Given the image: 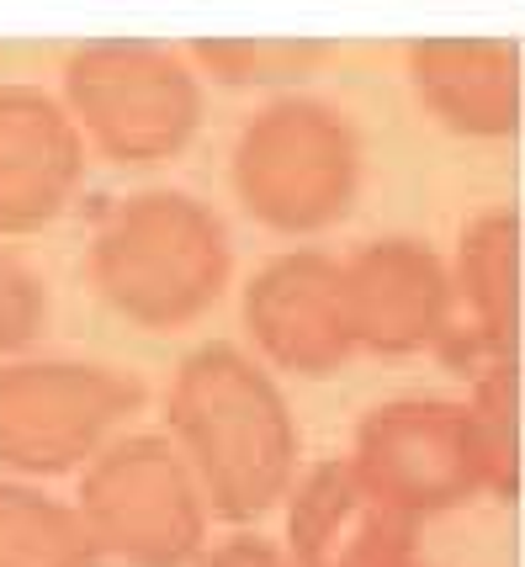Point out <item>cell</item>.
<instances>
[{"label": "cell", "mask_w": 525, "mask_h": 567, "mask_svg": "<svg viewBox=\"0 0 525 567\" xmlns=\"http://www.w3.org/2000/svg\"><path fill=\"white\" fill-rule=\"evenodd\" d=\"M165 441L192 467L207 509L224 519L266 515L292 494L302 472L298 414L281 393V377L228 340H202L171 371Z\"/></svg>", "instance_id": "cell-1"}, {"label": "cell", "mask_w": 525, "mask_h": 567, "mask_svg": "<svg viewBox=\"0 0 525 567\" xmlns=\"http://www.w3.org/2000/svg\"><path fill=\"white\" fill-rule=\"evenodd\" d=\"M85 276L112 313L150 334H175L224 302L234 281V234L197 192L144 186L96 218Z\"/></svg>", "instance_id": "cell-2"}, {"label": "cell", "mask_w": 525, "mask_h": 567, "mask_svg": "<svg viewBox=\"0 0 525 567\" xmlns=\"http://www.w3.org/2000/svg\"><path fill=\"white\" fill-rule=\"evenodd\" d=\"M361 127L346 117V106L313 91L266 96L245 117L228 154L234 202L281 239H313L346 223L361 197Z\"/></svg>", "instance_id": "cell-3"}, {"label": "cell", "mask_w": 525, "mask_h": 567, "mask_svg": "<svg viewBox=\"0 0 525 567\" xmlns=\"http://www.w3.org/2000/svg\"><path fill=\"white\" fill-rule=\"evenodd\" d=\"M59 101L91 154L112 165H171L197 144L207 96L181 43L165 38H91L59 70Z\"/></svg>", "instance_id": "cell-4"}, {"label": "cell", "mask_w": 525, "mask_h": 567, "mask_svg": "<svg viewBox=\"0 0 525 567\" xmlns=\"http://www.w3.org/2000/svg\"><path fill=\"white\" fill-rule=\"evenodd\" d=\"M144 409V382L112 361L17 355L0 361V467L11 477L80 472Z\"/></svg>", "instance_id": "cell-5"}, {"label": "cell", "mask_w": 525, "mask_h": 567, "mask_svg": "<svg viewBox=\"0 0 525 567\" xmlns=\"http://www.w3.org/2000/svg\"><path fill=\"white\" fill-rule=\"evenodd\" d=\"M75 515L91 546L138 567H175L202 546L207 498L165 430H123L80 467Z\"/></svg>", "instance_id": "cell-6"}, {"label": "cell", "mask_w": 525, "mask_h": 567, "mask_svg": "<svg viewBox=\"0 0 525 567\" xmlns=\"http://www.w3.org/2000/svg\"><path fill=\"white\" fill-rule=\"evenodd\" d=\"M346 456L409 519L456 509L488 488L462 398H382L361 414Z\"/></svg>", "instance_id": "cell-7"}, {"label": "cell", "mask_w": 525, "mask_h": 567, "mask_svg": "<svg viewBox=\"0 0 525 567\" xmlns=\"http://www.w3.org/2000/svg\"><path fill=\"white\" fill-rule=\"evenodd\" d=\"M239 319L250 334V355L287 377H334L356 355L340 297V255L329 249H281L260 260L239 287Z\"/></svg>", "instance_id": "cell-8"}, {"label": "cell", "mask_w": 525, "mask_h": 567, "mask_svg": "<svg viewBox=\"0 0 525 567\" xmlns=\"http://www.w3.org/2000/svg\"><path fill=\"white\" fill-rule=\"evenodd\" d=\"M340 297L356 355H441L451 323L446 255L414 234H382L340 260Z\"/></svg>", "instance_id": "cell-9"}, {"label": "cell", "mask_w": 525, "mask_h": 567, "mask_svg": "<svg viewBox=\"0 0 525 567\" xmlns=\"http://www.w3.org/2000/svg\"><path fill=\"white\" fill-rule=\"evenodd\" d=\"M91 148L59 91L0 80V239H22L64 218L85 186Z\"/></svg>", "instance_id": "cell-10"}, {"label": "cell", "mask_w": 525, "mask_h": 567, "mask_svg": "<svg viewBox=\"0 0 525 567\" xmlns=\"http://www.w3.org/2000/svg\"><path fill=\"white\" fill-rule=\"evenodd\" d=\"M451 323L441 355L456 371L521 361V213L500 202L462 223L446 255Z\"/></svg>", "instance_id": "cell-11"}, {"label": "cell", "mask_w": 525, "mask_h": 567, "mask_svg": "<svg viewBox=\"0 0 525 567\" xmlns=\"http://www.w3.org/2000/svg\"><path fill=\"white\" fill-rule=\"evenodd\" d=\"M430 123L456 138H515L525 117V49L500 32H430L403 49Z\"/></svg>", "instance_id": "cell-12"}, {"label": "cell", "mask_w": 525, "mask_h": 567, "mask_svg": "<svg viewBox=\"0 0 525 567\" xmlns=\"http://www.w3.org/2000/svg\"><path fill=\"white\" fill-rule=\"evenodd\" d=\"M292 546L302 567H388L409 546V515H399L356 472L346 451L292 483Z\"/></svg>", "instance_id": "cell-13"}, {"label": "cell", "mask_w": 525, "mask_h": 567, "mask_svg": "<svg viewBox=\"0 0 525 567\" xmlns=\"http://www.w3.org/2000/svg\"><path fill=\"white\" fill-rule=\"evenodd\" d=\"M91 557L96 546L75 504L22 477H0V567H85Z\"/></svg>", "instance_id": "cell-14"}, {"label": "cell", "mask_w": 525, "mask_h": 567, "mask_svg": "<svg viewBox=\"0 0 525 567\" xmlns=\"http://www.w3.org/2000/svg\"><path fill=\"white\" fill-rule=\"evenodd\" d=\"M192 70L234 91H298L334 59L329 38H197L186 43Z\"/></svg>", "instance_id": "cell-15"}, {"label": "cell", "mask_w": 525, "mask_h": 567, "mask_svg": "<svg viewBox=\"0 0 525 567\" xmlns=\"http://www.w3.org/2000/svg\"><path fill=\"white\" fill-rule=\"evenodd\" d=\"M462 414L473 430L488 494H515L521 488V361L473 371L462 393Z\"/></svg>", "instance_id": "cell-16"}, {"label": "cell", "mask_w": 525, "mask_h": 567, "mask_svg": "<svg viewBox=\"0 0 525 567\" xmlns=\"http://www.w3.org/2000/svg\"><path fill=\"white\" fill-rule=\"evenodd\" d=\"M49 323V287L17 249H0V361L27 355Z\"/></svg>", "instance_id": "cell-17"}, {"label": "cell", "mask_w": 525, "mask_h": 567, "mask_svg": "<svg viewBox=\"0 0 525 567\" xmlns=\"http://www.w3.org/2000/svg\"><path fill=\"white\" fill-rule=\"evenodd\" d=\"M207 567H281V563H276V551L266 542H255V536H234V542H224L213 557H207Z\"/></svg>", "instance_id": "cell-18"}]
</instances>
